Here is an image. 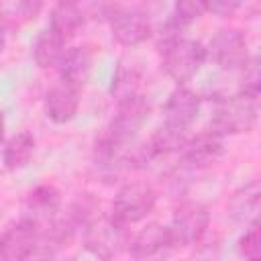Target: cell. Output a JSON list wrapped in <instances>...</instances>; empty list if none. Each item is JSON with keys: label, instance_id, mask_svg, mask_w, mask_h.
<instances>
[{"label": "cell", "instance_id": "cell-6", "mask_svg": "<svg viewBox=\"0 0 261 261\" xmlns=\"http://www.w3.org/2000/svg\"><path fill=\"white\" fill-rule=\"evenodd\" d=\"M39 237H41L39 224L22 216L18 222L10 224L0 232V259L14 261V259L37 257Z\"/></svg>", "mask_w": 261, "mask_h": 261}, {"label": "cell", "instance_id": "cell-24", "mask_svg": "<svg viewBox=\"0 0 261 261\" xmlns=\"http://www.w3.org/2000/svg\"><path fill=\"white\" fill-rule=\"evenodd\" d=\"M241 6V0H204V10L218 16V18H228L232 16Z\"/></svg>", "mask_w": 261, "mask_h": 261}, {"label": "cell", "instance_id": "cell-9", "mask_svg": "<svg viewBox=\"0 0 261 261\" xmlns=\"http://www.w3.org/2000/svg\"><path fill=\"white\" fill-rule=\"evenodd\" d=\"M224 137L216 135L214 130H206V133H200L196 137H188V141L184 143L181 151H179V157L181 161L192 167V169H204V167H210L214 165L222 153H224V143H222Z\"/></svg>", "mask_w": 261, "mask_h": 261}, {"label": "cell", "instance_id": "cell-20", "mask_svg": "<svg viewBox=\"0 0 261 261\" xmlns=\"http://www.w3.org/2000/svg\"><path fill=\"white\" fill-rule=\"evenodd\" d=\"M112 96L116 98V102L133 98L137 94H141V73L137 67L130 65H118L114 77H112Z\"/></svg>", "mask_w": 261, "mask_h": 261}, {"label": "cell", "instance_id": "cell-19", "mask_svg": "<svg viewBox=\"0 0 261 261\" xmlns=\"http://www.w3.org/2000/svg\"><path fill=\"white\" fill-rule=\"evenodd\" d=\"M188 141L186 137V130H179V128H173L169 124H161L153 135L151 139L145 143L151 157L157 159V157H167L171 153H179L184 143Z\"/></svg>", "mask_w": 261, "mask_h": 261}, {"label": "cell", "instance_id": "cell-1", "mask_svg": "<svg viewBox=\"0 0 261 261\" xmlns=\"http://www.w3.org/2000/svg\"><path fill=\"white\" fill-rule=\"evenodd\" d=\"M159 51H161L163 71L177 86L188 84L202 69L204 61L208 59V51L200 41L188 39V37H181V35L161 39Z\"/></svg>", "mask_w": 261, "mask_h": 261}, {"label": "cell", "instance_id": "cell-7", "mask_svg": "<svg viewBox=\"0 0 261 261\" xmlns=\"http://www.w3.org/2000/svg\"><path fill=\"white\" fill-rule=\"evenodd\" d=\"M124 245H128V241H126V228L120 226L118 222H114L110 216L108 218H98L96 216L86 226V247L96 257L110 259Z\"/></svg>", "mask_w": 261, "mask_h": 261}, {"label": "cell", "instance_id": "cell-12", "mask_svg": "<svg viewBox=\"0 0 261 261\" xmlns=\"http://www.w3.org/2000/svg\"><path fill=\"white\" fill-rule=\"evenodd\" d=\"M80 108V88L67 82H57L45 94V114L55 124H65L73 120Z\"/></svg>", "mask_w": 261, "mask_h": 261}, {"label": "cell", "instance_id": "cell-18", "mask_svg": "<svg viewBox=\"0 0 261 261\" xmlns=\"http://www.w3.org/2000/svg\"><path fill=\"white\" fill-rule=\"evenodd\" d=\"M35 153V139L31 133H16L10 137L2 151V163L8 171H18L27 167Z\"/></svg>", "mask_w": 261, "mask_h": 261}, {"label": "cell", "instance_id": "cell-2", "mask_svg": "<svg viewBox=\"0 0 261 261\" xmlns=\"http://www.w3.org/2000/svg\"><path fill=\"white\" fill-rule=\"evenodd\" d=\"M257 122V98L247 96L243 92L234 96H226L216 102L210 130L220 137L251 133Z\"/></svg>", "mask_w": 261, "mask_h": 261}, {"label": "cell", "instance_id": "cell-27", "mask_svg": "<svg viewBox=\"0 0 261 261\" xmlns=\"http://www.w3.org/2000/svg\"><path fill=\"white\" fill-rule=\"evenodd\" d=\"M4 45H6V37H4V24L0 20V53L4 51Z\"/></svg>", "mask_w": 261, "mask_h": 261}, {"label": "cell", "instance_id": "cell-26", "mask_svg": "<svg viewBox=\"0 0 261 261\" xmlns=\"http://www.w3.org/2000/svg\"><path fill=\"white\" fill-rule=\"evenodd\" d=\"M4 130H6V120H4V114L0 112V145L4 141Z\"/></svg>", "mask_w": 261, "mask_h": 261}, {"label": "cell", "instance_id": "cell-10", "mask_svg": "<svg viewBox=\"0 0 261 261\" xmlns=\"http://www.w3.org/2000/svg\"><path fill=\"white\" fill-rule=\"evenodd\" d=\"M169 249H175L169 226L159 222H149L128 241V253L133 259H151Z\"/></svg>", "mask_w": 261, "mask_h": 261}, {"label": "cell", "instance_id": "cell-14", "mask_svg": "<svg viewBox=\"0 0 261 261\" xmlns=\"http://www.w3.org/2000/svg\"><path fill=\"white\" fill-rule=\"evenodd\" d=\"M27 218L33 220L35 224L43 226L57 218V212L61 210V194L55 186L51 184H41L37 186L29 196H27Z\"/></svg>", "mask_w": 261, "mask_h": 261}, {"label": "cell", "instance_id": "cell-13", "mask_svg": "<svg viewBox=\"0 0 261 261\" xmlns=\"http://www.w3.org/2000/svg\"><path fill=\"white\" fill-rule=\"evenodd\" d=\"M57 67H59V75H61L63 82L82 90L88 84V80L94 71V53L86 45L65 49Z\"/></svg>", "mask_w": 261, "mask_h": 261}, {"label": "cell", "instance_id": "cell-5", "mask_svg": "<svg viewBox=\"0 0 261 261\" xmlns=\"http://www.w3.org/2000/svg\"><path fill=\"white\" fill-rule=\"evenodd\" d=\"M212 61L226 71H237L249 61V43L239 29H220L206 47Z\"/></svg>", "mask_w": 261, "mask_h": 261}, {"label": "cell", "instance_id": "cell-25", "mask_svg": "<svg viewBox=\"0 0 261 261\" xmlns=\"http://www.w3.org/2000/svg\"><path fill=\"white\" fill-rule=\"evenodd\" d=\"M41 8H43V0H14V12L22 22L35 20Z\"/></svg>", "mask_w": 261, "mask_h": 261}, {"label": "cell", "instance_id": "cell-4", "mask_svg": "<svg viewBox=\"0 0 261 261\" xmlns=\"http://www.w3.org/2000/svg\"><path fill=\"white\" fill-rule=\"evenodd\" d=\"M208 226H210L208 208L202 202L186 200L173 210L169 232L175 247H194L204 239Z\"/></svg>", "mask_w": 261, "mask_h": 261}, {"label": "cell", "instance_id": "cell-8", "mask_svg": "<svg viewBox=\"0 0 261 261\" xmlns=\"http://www.w3.org/2000/svg\"><path fill=\"white\" fill-rule=\"evenodd\" d=\"M112 39L122 47H137L151 37L149 18L135 8H116L110 14Z\"/></svg>", "mask_w": 261, "mask_h": 261}, {"label": "cell", "instance_id": "cell-23", "mask_svg": "<svg viewBox=\"0 0 261 261\" xmlns=\"http://www.w3.org/2000/svg\"><path fill=\"white\" fill-rule=\"evenodd\" d=\"M241 69H243V84H241V90L239 92H243L247 96H253V98H259V82H261V75H259L257 59L255 57H249V61Z\"/></svg>", "mask_w": 261, "mask_h": 261}, {"label": "cell", "instance_id": "cell-22", "mask_svg": "<svg viewBox=\"0 0 261 261\" xmlns=\"http://www.w3.org/2000/svg\"><path fill=\"white\" fill-rule=\"evenodd\" d=\"M204 12V0H175L173 4V16L184 27L198 20Z\"/></svg>", "mask_w": 261, "mask_h": 261}, {"label": "cell", "instance_id": "cell-16", "mask_svg": "<svg viewBox=\"0 0 261 261\" xmlns=\"http://www.w3.org/2000/svg\"><path fill=\"white\" fill-rule=\"evenodd\" d=\"M259 184L251 181L247 186H243L241 190H237L228 202V214L232 216V220L243 222V224H251L257 220L259 214Z\"/></svg>", "mask_w": 261, "mask_h": 261}, {"label": "cell", "instance_id": "cell-3", "mask_svg": "<svg viewBox=\"0 0 261 261\" xmlns=\"http://www.w3.org/2000/svg\"><path fill=\"white\" fill-rule=\"evenodd\" d=\"M157 204V194L149 184L133 181L118 190L112 202L110 218L120 226L128 228L141 220H145Z\"/></svg>", "mask_w": 261, "mask_h": 261}, {"label": "cell", "instance_id": "cell-21", "mask_svg": "<svg viewBox=\"0 0 261 261\" xmlns=\"http://www.w3.org/2000/svg\"><path fill=\"white\" fill-rule=\"evenodd\" d=\"M237 251H239L241 257L251 259V261H257L261 257V226H259V220L247 224L245 232L237 241Z\"/></svg>", "mask_w": 261, "mask_h": 261}, {"label": "cell", "instance_id": "cell-15", "mask_svg": "<svg viewBox=\"0 0 261 261\" xmlns=\"http://www.w3.org/2000/svg\"><path fill=\"white\" fill-rule=\"evenodd\" d=\"M65 37H61L57 31H53L51 27L41 31L33 43V59L37 63V67L41 69H49L59 65L63 53H65Z\"/></svg>", "mask_w": 261, "mask_h": 261}, {"label": "cell", "instance_id": "cell-17", "mask_svg": "<svg viewBox=\"0 0 261 261\" xmlns=\"http://www.w3.org/2000/svg\"><path fill=\"white\" fill-rule=\"evenodd\" d=\"M51 29L57 31L61 37L69 39V37H75L84 24H86V16H84V10L77 6V2H57L53 8H51Z\"/></svg>", "mask_w": 261, "mask_h": 261}, {"label": "cell", "instance_id": "cell-11", "mask_svg": "<svg viewBox=\"0 0 261 261\" xmlns=\"http://www.w3.org/2000/svg\"><path fill=\"white\" fill-rule=\"evenodd\" d=\"M200 112V96L186 86H177L165 102V124L188 130Z\"/></svg>", "mask_w": 261, "mask_h": 261}, {"label": "cell", "instance_id": "cell-28", "mask_svg": "<svg viewBox=\"0 0 261 261\" xmlns=\"http://www.w3.org/2000/svg\"><path fill=\"white\" fill-rule=\"evenodd\" d=\"M57 2H80V0H57Z\"/></svg>", "mask_w": 261, "mask_h": 261}]
</instances>
